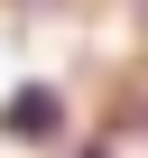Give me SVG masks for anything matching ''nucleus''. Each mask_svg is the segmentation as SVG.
<instances>
[{"label":"nucleus","instance_id":"nucleus-1","mask_svg":"<svg viewBox=\"0 0 148 158\" xmlns=\"http://www.w3.org/2000/svg\"><path fill=\"white\" fill-rule=\"evenodd\" d=\"M0 130H10V139H56V130H65V102H56L46 84H28L10 112H0Z\"/></svg>","mask_w":148,"mask_h":158}]
</instances>
